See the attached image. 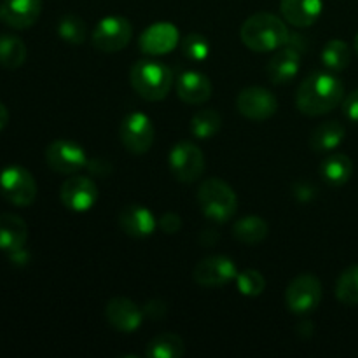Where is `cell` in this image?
Returning a JSON list of instances; mask_svg holds the SVG:
<instances>
[{
  "label": "cell",
  "mask_w": 358,
  "mask_h": 358,
  "mask_svg": "<svg viewBox=\"0 0 358 358\" xmlns=\"http://www.w3.org/2000/svg\"><path fill=\"white\" fill-rule=\"evenodd\" d=\"M345 100V84L329 72H313L301 83L296 93L299 112L317 117L334 110Z\"/></svg>",
  "instance_id": "obj_1"
},
{
  "label": "cell",
  "mask_w": 358,
  "mask_h": 358,
  "mask_svg": "<svg viewBox=\"0 0 358 358\" xmlns=\"http://www.w3.org/2000/svg\"><path fill=\"white\" fill-rule=\"evenodd\" d=\"M289 34L287 24L271 13L252 14L240 30L241 42L254 52L276 51L285 45Z\"/></svg>",
  "instance_id": "obj_2"
},
{
  "label": "cell",
  "mask_w": 358,
  "mask_h": 358,
  "mask_svg": "<svg viewBox=\"0 0 358 358\" xmlns=\"http://www.w3.org/2000/svg\"><path fill=\"white\" fill-rule=\"evenodd\" d=\"M129 83L140 98L147 101H161L173 86V73L166 65L152 59H142L131 66Z\"/></svg>",
  "instance_id": "obj_3"
},
{
  "label": "cell",
  "mask_w": 358,
  "mask_h": 358,
  "mask_svg": "<svg viewBox=\"0 0 358 358\" xmlns=\"http://www.w3.org/2000/svg\"><path fill=\"white\" fill-rule=\"evenodd\" d=\"M198 203L206 219L229 222L238 210V198L233 187L220 178H206L198 189Z\"/></svg>",
  "instance_id": "obj_4"
},
{
  "label": "cell",
  "mask_w": 358,
  "mask_h": 358,
  "mask_svg": "<svg viewBox=\"0 0 358 358\" xmlns=\"http://www.w3.org/2000/svg\"><path fill=\"white\" fill-rule=\"evenodd\" d=\"M0 192L14 206H30L37 198V182L23 166H7L0 173Z\"/></svg>",
  "instance_id": "obj_5"
},
{
  "label": "cell",
  "mask_w": 358,
  "mask_h": 358,
  "mask_svg": "<svg viewBox=\"0 0 358 358\" xmlns=\"http://www.w3.org/2000/svg\"><path fill=\"white\" fill-rule=\"evenodd\" d=\"M170 171L178 182L192 184L205 171V156L201 149L192 142H178L168 156Z\"/></svg>",
  "instance_id": "obj_6"
},
{
  "label": "cell",
  "mask_w": 358,
  "mask_h": 358,
  "mask_svg": "<svg viewBox=\"0 0 358 358\" xmlns=\"http://www.w3.org/2000/svg\"><path fill=\"white\" fill-rule=\"evenodd\" d=\"M322 301V282L311 273H304L289 283L285 303L294 315H308L317 310Z\"/></svg>",
  "instance_id": "obj_7"
},
{
  "label": "cell",
  "mask_w": 358,
  "mask_h": 358,
  "mask_svg": "<svg viewBox=\"0 0 358 358\" xmlns=\"http://www.w3.org/2000/svg\"><path fill=\"white\" fill-rule=\"evenodd\" d=\"M119 135H121V142L126 150L140 156V154L149 152V149L152 147L156 129H154L149 115H145L143 112H131L122 119Z\"/></svg>",
  "instance_id": "obj_8"
},
{
  "label": "cell",
  "mask_w": 358,
  "mask_h": 358,
  "mask_svg": "<svg viewBox=\"0 0 358 358\" xmlns=\"http://www.w3.org/2000/svg\"><path fill=\"white\" fill-rule=\"evenodd\" d=\"M133 27L122 16H107L93 30V45L101 52H117L129 44Z\"/></svg>",
  "instance_id": "obj_9"
},
{
  "label": "cell",
  "mask_w": 358,
  "mask_h": 358,
  "mask_svg": "<svg viewBox=\"0 0 358 358\" xmlns=\"http://www.w3.org/2000/svg\"><path fill=\"white\" fill-rule=\"evenodd\" d=\"M236 108L243 117L261 122L276 114L278 100L266 87L252 86L240 91L236 98Z\"/></svg>",
  "instance_id": "obj_10"
},
{
  "label": "cell",
  "mask_w": 358,
  "mask_h": 358,
  "mask_svg": "<svg viewBox=\"0 0 358 358\" xmlns=\"http://www.w3.org/2000/svg\"><path fill=\"white\" fill-rule=\"evenodd\" d=\"M238 268L226 255H210L201 259L192 269V278L198 285L215 289L236 280Z\"/></svg>",
  "instance_id": "obj_11"
},
{
  "label": "cell",
  "mask_w": 358,
  "mask_h": 358,
  "mask_svg": "<svg viewBox=\"0 0 358 358\" xmlns=\"http://www.w3.org/2000/svg\"><path fill=\"white\" fill-rule=\"evenodd\" d=\"M45 161L51 170L62 175H73L87 166V157L83 147L72 140H56L45 149Z\"/></svg>",
  "instance_id": "obj_12"
},
{
  "label": "cell",
  "mask_w": 358,
  "mask_h": 358,
  "mask_svg": "<svg viewBox=\"0 0 358 358\" xmlns=\"http://www.w3.org/2000/svg\"><path fill=\"white\" fill-rule=\"evenodd\" d=\"M180 44V34L173 23L159 21V23L150 24L143 34L140 35L138 45L143 55L161 56L168 55Z\"/></svg>",
  "instance_id": "obj_13"
},
{
  "label": "cell",
  "mask_w": 358,
  "mask_h": 358,
  "mask_svg": "<svg viewBox=\"0 0 358 358\" xmlns=\"http://www.w3.org/2000/svg\"><path fill=\"white\" fill-rule=\"evenodd\" d=\"M62 203L72 212H87L98 199L96 184L90 177H70L59 189Z\"/></svg>",
  "instance_id": "obj_14"
},
{
  "label": "cell",
  "mask_w": 358,
  "mask_h": 358,
  "mask_svg": "<svg viewBox=\"0 0 358 358\" xmlns=\"http://www.w3.org/2000/svg\"><path fill=\"white\" fill-rule=\"evenodd\" d=\"M143 310L138 308V304L133 303L128 297H114L107 303L105 308V318L108 324L117 332L131 334L142 325L143 322Z\"/></svg>",
  "instance_id": "obj_15"
},
{
  "label": "cell",
  "mask_w": 358,
  "mask_h": 358,
  "mask_svg": "<svg viewBox=\"0 0 358 358\" xmlns=\"http://www.w3.org/2000/svg\"><path fill=\"white\" fill-rule=\"evenodd\" d=\"M42 13V0H2L0 20L14 30L34 27Z\"/></svg>",
  "instance_id": "obj_16"
},
{
  "label": "cell",
  "mask_w": 358,
  "mask_h": 358,
  "mask_svg": "<svg viewBox=\"0 0 358 358\" xmlns=\"http://www.w3.org/2000/svg\"><path fill=\"white\" fill-rule=\"evenodd\" d=\"M301 55L303 52L290 45H282L266 66L268 79L273 84H287L296 79L301 69Z\"/></svg>",
  "instance_id": "obj_17"
},
{
  "label": "cell",
  "mask_w": 358,
  "mask_h": 358,
  "mask_svg": "<svg viewBox=\"0 0 358 358\" xmlns=\"http://www.w3.org/2000/svg\"><path fill=\"white\" fill-rule=\"evenodd\" d=\"M119 227L131 238H147L156 231L157 220L143 205H128L119 213Z\"/></svg>",
  "instance_id": "obj_18"
},
{
  "label": "cell",
  "mask_w": 358,
  "mask_h": 358,
  "mask_svg": "<svg viewBox=\"0 0 358 358\" xmlns=\"http://www.w3.org/2000/svg\"><path fill=\"white\" fill-rule=\"evenodd\" d=\"M212 83L203 73L189 70L184 72L177 80V94L184 103L203 105L212 96Z\"/></svg>",
  "instance_id": "obj_19"
},
{
  "label": "cell",
  "mask_w": 358,
  "mask_h": 358,
  "mask_svg": "<svg viewBox=\"0 0 358 358\" xmlns=\"http://www.w3.org/2000/svg\"><path fill=\"white\" fill-rule=\"evenodd\" d=\"M287 23L297 28H308L320 17L324 2L322 0H282L280 2Z\"/></svg>",
  "instance_id": "obj_20"
},
{
  "label": "cell",
  "mask_w": 358,
  "mask_h": 358,
  "mask_svg": "<svg viewBox=\"0 0 358 358\" xmlns=\"http://www.w3.org/2000/svg\"><path fill=\"white\" fill-rule=\"evenodd\" d=\"M28 240V226L20 215L0 213V250L16 252L24 248Z\"/></svg>",
  "instance_id": "obj_21"
},
{
  "label": "cell",
  "mask_w": 358,
  "mask_h": 358,
  "mask_svg": "<svg viewBox=\"0 0 358 358\" xmlns=\"http://www.w3.org/2000/svg\"><path fill=\"white\" fill-rule=\"evenodd\" d=\"M346 128L339 121L322 122L310 136V147L315 152H331L345 142Z\"/></svg>",
  "instance_id": "obj_22"
},
{
  "label": "cell",
  "mask_w": 358,
  "mask_h": 358,
  "mask_svg": "<svg viewBox=\"0 0 358 358\" xmlns=\"http://www.w3.org/2000/svg\"><path fill=\"white\" fill-rule=\"evenodd\" d=\"M353 163L346 154H332L320 164V177L332 187H341L352 178Z\"/></svg>",
  "instance_id": "obj_23"
},
{
  "label": "cell",
  "mask_w": 358,
  "mask_h": 358,
  "mask_svg": "<svg viewBox=\"0 0 358 358\" xmlns=\"http://www.w3.org/2000/svg\"><path fill=\"white\" fill-rule=\"evenodd\" d=\"M268 222L259 215L243 217V219L236 220V224L233 226L234 238L243 245L261 243L268 236Z\"/></svg>",
  "instance_id": "obj_24"
},
{
  "label": "cell",
  "mask_w": 358,
  "mask_h": 358,
  "mask_svg": "<svg viewBox=\"0 0 358 358\" xmlns=\"http://www.w3.org/2000/svg\"><path fill=\"white\" fill-rule=\"evenodd\" d=\"M185 346L180 336L173 332H164L156 336L152 341L147 345L145 355L149 358H180L184 357Z\"/></svg>",
  "instance_id": "obj_25"
},
{
  "label": "cell",
  "mask_w": 358,
  "mask_h": 358,
  "mask_svg": "<svg viewBox=\"0 0 358 358\" xmlns=\"http://www.w3.org/2000/svg\"><path fill=\"white\" fill-rule=\"evenodd\" d=\"M24 59H27V45H24V42L16 35H0V66L16 70L23 65Z\"/></svg>",
  "instance_id": "obj_26"
},
{
  "label": "cell",
  "mask_w": 358,
  "mask_h": 358,
  "mask_svg": "<svg viewBox=\"0 0 358 358\" xmlns=\"http://www.w3.org/2000/svg\"><path fill=\"white\" fill-rule=\"evenodd\" d=\"M320 58L329 72H343L345 69H348L350 62H352V51L345 41L332 38L324 45Z\"/></svg>",
  "instance_id": "obj_27"
},
{
  "label": "cell",
  "mask_w": 358,
  "mask_h": 358,
  "mask_svg": "<svg viewBox=\"0 0 358 358\" xmlns=\"http://www.w3.org/2000/svg\"><path fill=\"white\" fill-rule=\"evenodd\" d=\"M222 128V117L213 108H201L191 119V133L199 140H208L215 136Z\"/></svg>",
  "instance_id": "obj_28"
},
{
  "label": "cell",
  "mask_w": 358,
  "mask_h": 358,
  "mask_svg": "<svg viewBox=\"0 0 358 358\" xmlns=\"http://www.w3.org/2000/svg\"><path fill=\"white\" fill-rule=\"evenodd\" d=\"M336 297L345 306H358V264L341 273L336 283Z\"/></svg>",
  "instance_id": "obj_29"
},
{
  "label": "cell",
  "mask_w": 358,
  "mask_h": 358,
  "mask_svg": "<svg viewBox=\"0 0 358 358\" xmlns=\"http://www.w3.org/2000/svg\"><path fill=\"white\" fill-rule=\"evenodd\" d=\"M58 35L65 42L73 45H79L86 41V23L83 17L76 16V14H65L62 20L58 21Z\"/></svg>",
  "instance_id": "obj_30"
},
{
  "label": "cell",
  "mask_w": 358,
  "mask_h": 358,
  "mask_svg": "<svg viewBox=\"0 0 358 358\" xmlns=\"http://www.w3.org/2000/svg\"><path fill=\"white\" fill-rule=\"evenodd\" d=\"M180 49L185 58L192 62H203L210 55V42L201 34H189L180 41Z\"/></svg>",
  "instance_id": "obj_31"
},
{
  "label": "cell",
  "mask_w": 358,
  "mask_h": 358,
  "mask_svg": "<svg viewBox=\"0 0 358 358\" xmlns=\"http://www.w3.org/2000/svg\"><path fill=\"white\" fill-rule=\"evenodd\" d=\"M236 287L243 296L257 297L264 292L266 280L257 269H247V271L243 273H238Z\"/></svg>",
  "instance_id": "obj_32"
},
{
  "label": "cell",
  "mask_w": 358,
  "mask_h": 358,
  "mask_svg": "<svg viewBox=\"0 0 358 358\" xmlns=\"http://www.w3.org/2000/svg\"><path fill=\"white\" fill-rule=\"evenodd\" d=\"M157 227H159L163 233L175 234L180 231L182 219L177 215V213H164V215L159 219V222H157Z\"/></svg>",
  "instance_id": "obj_33"
},
{
  "label": "cell",
  "mask_w": 358,
  "mask_h": 358,
  "mask_svg": "<svg viewBox=\"0 0 358 358\" xmlns=\"http://www.w3.org/2000/svg\"><path fill=\"white\" fill-rule=\"evenodd\" d=\"M343 114H345L350 121L358 122V90L352 91V93L343 100Z\"/></svg>",
  "instance_id": "obj_34"
},
{
  "label": "cell",
  "mask_w": 358,
  "mask_h": 358,
  "mask_svg": "<svg viewBox=\"0 0 358 358\" xmlns=\"http://www.w3.org/2000/svg\"><path fill=\"white\" fill-rule=\"evenodd\" d=\"M166 313V306H164L163 301H149L143 308V315L149 318H154V320H159V318L164 317Z\"/></svg>",
  "instance_id": "obj_35"
},
{
  "label": "cell",
  "mask_w": 358,
  "mask_h": 358,
  "mask_svg": "<svg viewBox=\"0 0 358 358\" xmlns=\"http://www.w3.org/2000/svg\"><path fill=\"white\" fill-rule=\"evenodd\" d=\"M7 122H9V110H7L6 105L0 101V131H2L3 128L7 126Z\"/></svg>",
  "instance_id": "obj_36"
},
{
  "label": "cell",
  "mask_w": 358,
  "mask_h": 358,
  "mask_svg": "<svg viewBox=\"0 0 358 358\" xmlns=\"http://www.w3.org/2000/svg\"><path fill=\"white\" fill-rule=\"evenodd\" d=\"M355 51H357V55H358V34H357V37H355Z\"/></svg>",
  "instance_id": "obj_37"
}]
</instances>
